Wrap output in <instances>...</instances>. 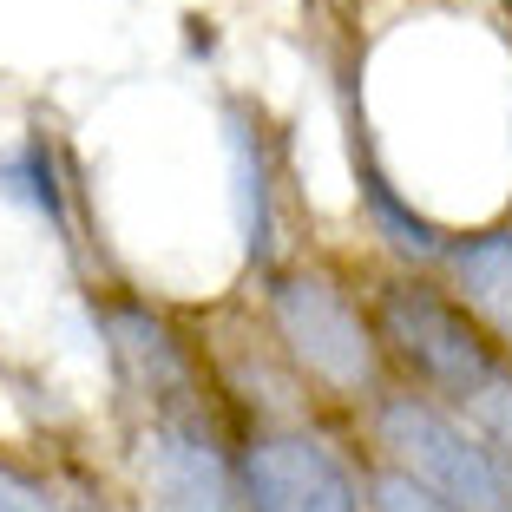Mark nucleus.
Wrapping results in <instances>:
<instances>
[{
    "mask_svg": "<svg viewBox=\"0 0 512 512\" xmlns=\"http://www.w3.org/2000/svg\"><path fill=\"white\" fill-rule=\"evenodd\" d=\"M375 434L388 447V460L414 486H427L434 499H447L453 512H512V473L473 427H460L453 414H440L421 394H394L381 401Z\"/></svg>",
    "mask_w": 512,
    "mask_h": 512,
    "instance_id": "nucleus-1",
    "label": "nucleus"
},
{
    "mask_svg": "<svg viewBox=\"0 0 512 512\" xmlns=\"http://www.w3.org/2000/svg\"><path fill=\"white\" fill-rule=\"evenodd\" d=\"M381 335L401 348V362L414 375L434 381L440 394H453L460 407L506 368L493 355V342L467 322V309L453 296H440V289H427V283H388L381 289Z\"/></svg>",
    "mask_w": 512,
    "mask_h": 512,
    "instance_id": "nucleus-2",
    "label": "nucleus"
},
{
    "mask_svg": "<svg viewBox=\"0 0 512 512\" xmlns=\"http://www.w3.org/2000/svg\"><path fill=\"white\" fill-rule=\"evenodd\" d=\"M270 316H276V335H283V348L296 355L302 375H316L335 394L375 388V335H368L355 302L329 276H309V270L283 276L270 296Z\"/></svg>",
    "mask_w": 512,
    "mask_h": 512,
    "instance_id": "nucleus-3",
    "label": "nucleus"
},
{
    "mask_svg": "<svg viewBox=\"0 0 512 512\" xmlns=\"http://www.w3.org/2000/svg\"><path fill=\"white\" fill-rule=\"evenodd\" d=\"M243 512H362L355 473L309 434H263L237 460Z\"/></svg>",
    "mask_w": 512,
    "mask_h": 512,
    "instance_id": "nucleus-4",
    "label": "nucleus"
},
{
    "mask_svg": "<svg viewBox=\"0 0 512 512\" xmlns=\"http://www.w3.org/2000/svg\"><path fill=\"white\" fill-rule=\"evenodd\" d=\"M151 486L165 493L171 512H243V486L224 467V453L211 447V434L184 414H171L158 427V447H151Z\"/></svg>",
    "mask_w": 512,
    "mask_h": 512,
    "instance_id": "nucleus-5",
    "label": "nucleus"
},
{
    "mask_svg": "<svg viewBox=\"0 0 512 512\" xmlns=\"http://www.w3.org/2000/svg\"><path fill=\"white\" fill-rule=\"evenodd\" d=\"M224 145H230V211H237V237L250 263H270L276 250V211H270V145L263 125H250V112H224Z\"/></svg>",
    "mask_w": 512,
    "mask_h": 512,
    "instance_id": "nucleus-6",
    "label": "nucleus"
},
{
    "mask_svg": "<svg viewBox=\"0 0 512 512\" xmlns=\"http://www.w3.org/2000/svg\"><path fill=\"white\" fill-rule=\"evenodd\" d=\"M447 263L460 302L493 322L499 342H512V230H480L467 243H447Z\"/></svg>",
    "mask_w": 512,
    "mask_h": 512,
    "instance_id": "nucleus-7",
    "label": "nucleus"
},
{
    "mask_svg": "<svg viewBox=\"0 0 512 512\" xmlns=\"http://www.w3.org/2000/svg\"><path fill=\"white\" fill-rule=\"evenodd\" d=\"M355 171H362V197H368V211H375L381 237H388L394 250H407V256H447V237H440L427 217H414L401 197H394V184L381 178V165L362 151V138H355Z\"/></svg>",
    "mask_w": 512,
    "mask_h": 512,
    "instance_id": "nucleus-8",
    "label": "nucleus"
},
{
    "mask_svg": "<svg viewBox=\"0 0 512 512\" xmlns=\"http://www.w3.org/2000/svg\"><path fill=\"white\" fill-rule=\"evenodd\" d=\"M467 414H473V427H480L486 447H493V453L506 447V453H512V368H499V375L486 381L480 394H473Z\"/></svg>",
    "mask_w": 512,
    "mask_h": 512,
    "instance_id": "nucleus-9",
    "label": "nucleus"
},
{
    "mask_svg": "<svg viewBox=\"0 0 512 512\" xmlns=\"http://www.w3.org/2000/svg\"><path fill=\"white\" fill-rule=\"evenodd\" d=\"M0 512H79V506H73V499H60L40 473L0 460Z\"/></svg>",
    "mask_w": 512,
    "mask_h": 512,
    "instance_id": "nucleus-10",
    "label": "nucleus"
},
{
    "mask_svg": "<svg viewBox=\"0 0 512 512\" xmlns=\"http://www.w3.org/2000/svg\"><path fill=\"white\" fill-rule=\"evenodd\" d=\"M368 512H453L447 499H434L427 486H414L401 467H381L368 480Z\"/></svg>",
    "mask_w": 512,
    "mask_h": 512,
    "instance_id": "nucleus-11",
    "label": "nucleus"
},
{
    "mask_svg": "<svg viewBox=\"0 0 512 512\" xmlns=\"http://www.w3.org/2000/svg\"><path fill=\"white\" fill-rule=\"evenodd\" d=\"M506 7H512V0H506Z\"/></svg>",
    "mask_w": 512,
    "mask_h": 512,
    "instance_id": "nucleus-12",
    "label": "nucleus"
}]
</instances>
